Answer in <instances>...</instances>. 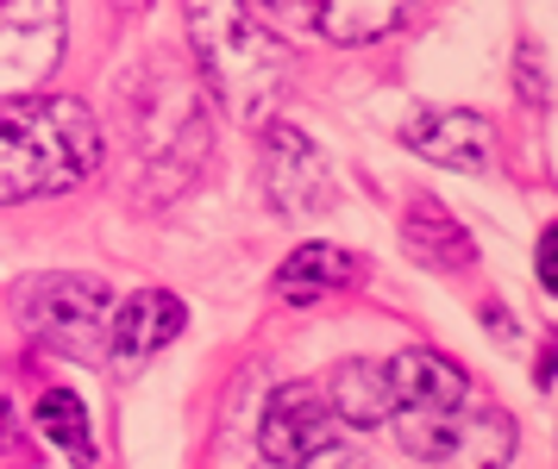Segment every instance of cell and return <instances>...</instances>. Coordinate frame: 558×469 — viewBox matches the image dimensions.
I'll use <instances>...</instances> for the list:
<instances>
[{
    "instance_id": "cell-1",
    "label": "cell",
    "mask_w": 558,
    "mask_h": 469,
    "mask_svg": "<svg viewBox=\"0 0 558 469\" xmlns=\"http://www.w3.org/2000/svg\"><path fill=\"white\" fill-rule=\"evenodd\" d=\"M182 20H189V45H195L207 95L245 125L277 120L289 95V45L277 32L245 0H182Z\"/></svg>"
},
{
    "instance_id": "cell-2",
    "label": "cell",
    "mask_w": 558,
    "mask_h": 469,
    "mask_svg": "<svg viewBox=\"0 0 558 469\" xmlns=\"http://www.w3.org/2000/svg\"><path fill=\"white\" fill-rule=\"evenodd\" d=\"M101 170V120L63 95L0 107V200H57Z\"/></svg>"
},
{
    "instance_id": "cell-3",
    "label": "cell",
    "mask_w": 558,
    "mask_h": 469,
    "mask_svg": "<svg viewBox=\"0 0 558 469\" xmlns=\"http://www.w3.org/2000/svg\"><path fill=\"white\" fill-rule=\"evenodd\" d=\"M207 95L177 57H145L126 82V145L145 195H177L207 157Z\"/></svg>"
},
{
    "instance_id": "cell-4",
    "label": "cell",
    "mask_w": 558,
    "mask_h": 469,
    "mask_svg": "<svg viewBox=\"0 0 558 469\" xmlns=\"http://www.w3.org/2000/svg\"><path fill=\"white\" fill-rule=\"evenodd\" d=\"M113 288L95 275H45L20 295V320L32 338H45L63 357H107V325H113Z\"/></svg>"
},
{
    "instance_id": "cell-5",
    "label": "cell",
    "mask_w": 558,
    "mask_h": 469,
    "mask_svg": "<svg viewBox=\"0 0 558 469\" xmlns=\"http://www.w3.org/2000/svg\"><path fill=\"white\" fill-rule=\"evenodd\" d=\"M396 445L439 469H502L514 457V425L496 407H452V414H396Z\"/></svg>"
},
{
    "instance_id": "cell-6",
    "label": "cell",
    "mask_w": 558,
    "mask_h": 469,
    "mask_svg": "<svg viewBox=\"0 0 558 469\" xmlns=\"http://www.w3.org/2000/svg\"><path fill=\"white\" fill-rule=\"evenodd\" d=\"M257 445H264V464L277 469H364L357 445L339 432V420H327V400L307 382H289L270 395Z\"/></svg>"
},
{
    "instance_id": "cell-7",
    "label": "cell",
    "mask_w": 558,
    "mask_h": 469,
    "mask_svg": "<svg viewBox=\"0 0 558 469\" xmlns=\"http://www.w3.org/2000/svg\"><path fill=\"white\" fill-rule=\"evenodd\" d=\"M63 0H0V100H26L63 63Z\"/></svg>"
},
{
    "instance_id": "cell-8",
    "label": "cell",
    "mask_w": 558,
    "mask_h": 469,
    "mask_svg": "<svg viewBox=\"0 0 558 469\" xmlns=\"http://www.w3.org/2000/svg\"><path fill=\"white\" fill-rule=\"evenodd\" d=\"M264 195H270V207H277L282 220H320L339 200L327 157L295 125H270L264 132Z\"/></svg>"
},
{
    "instance_id": "cell-9",
    "label": "cell",
    "mask_w": 558,
    "mask_h": 469,
    "mask_svg": "<svg viewBox=\"0 0 558 469\" xmlns=\"http://www.w3.org/2000/svg\"><path fill=\"white\" fill-rule=\"evenodd\" d=\"M270 32H295V38H327V45H371L383 32L408 20L414 0H257Z\"/></svg>"
},
{
    "instance_id": "cell-10",
    "label": "cell",
    "mask_w": 558,
    "mask_h": 469,
    "mask_svg": "<svg viewBox=\"0 0 558 469\" xmlns=\"http://www.w3.org/2000/svg\"><path fill=\"white\" fill-rule=\"evenodd\" d=\"M182 325H189V307L177 295H163V288H138L132 300L113 307V325H107V357L120 363V370H138V363H151L163 345H177Z\"/></svg>"
},
{
    "instance_id": "cell-11",
    "label": "cell",
    "mask_w": 558,
    "mask_h": 469,
    "mask_svg": "<svg viewBox=\"0 0 558 469\" xmlns=\"http://www.w3.org/2000/svg\"><path fill=\"white\" fill-rule=\"evenodd\" d=\"M402 145L414 150V157L446 163V170H489V157H496L489 120L471 113V107H421V113L402 125Z\"/></svg>"
},
{
    "instance_id": "cell-12",
    "label": "cell",
    "mask_w": 558,
    "mask_h": 469,
    "mask_svg": "<svg viewBox=\"0 0 558 469\" xmlns=\"http://www.w3.org/2000/svg\"><path fill=\"white\" fill-rule=\"evenodd\" d=\"M389 395H396V414H452L471 400V382L446 350L414 345L389 363Z\"/></svg>"
},
{
    "instance_id": "cell-13",
    "label": "cell",
    "mask_w": 558,
    "mask_h": 469,
    "mask_svg": "<svg viewBox=\"0 0 558 469\" xmlns=\"http://www.w3.org/2000/svg\"><path fill=\"white\" fill-rule=\"evenodd\" d=\"M402 245L414 250V263H427V270H471V263H477L471 232H464L433 195H414L402 207Z\"/></svg>"
},
{
    "instance_id": "cell-14",
    "label": "cell",
    "mask_w": 558,
    "mask_h": 469,
    "mask_svg": "<svg viewBox=\"0 0 558 469\" xmlns=\"http://www.w3.org/2000/svg\"><path fill=\"white\" fill-rule=\"evenodd\" d=\"M357 282V257L345 245H302L282 257L277 270V295L295 300V307H314V300H332L339 288Z\"/></svg>"
},
{
    "instance_id": "cell-15",
    "label": "cell",
    "mask_w": 558,
    "mask_h": 469,
    "mask_svg": "<svg viewBox=\"0 0 558 469\" xmlns=\"http://www.w3.org/2000/svg\"><path fill=\"white\" fill-rule=\"evenodd\" d=\"M332 414H339V425H352V432H377V425H389L396 420L389 370H383V363H364V357L339 363V375H332Z\"/></svg>"
},
{
    "instance_id": "cell-16",
    "label": "cell",
    "mask_w": 558,
    "mask_h": 469,
    "mask_svg": "<svg viewBox=\"0 0 558 469\" xmlns=\"http://www.w3.org/2000/svg\"><path fill=\"white\" fill-rule=\"evenodd\" d=\"M38 432L51 439L70 464H95V432H88V407H82L76 388H45L38 395Z\"/></svg>"
},
{
    "instance_id": "cell-17",
    "label": "cell",
    "mask_w": 558,
    "mask_h": 469,
    "mask_svg": "<svg viewBox=\"0 0 558 469\" xmlns=\"http://www.w3.org/2000/svg\"><path fill=\"white\" fill-rule=\"evenodd\" d=\"M533 270H539V288H546V295H558V225H546V232H539V257H533Z\"/></svg>"
},
{
    "instance_id": "cell-18",
    "label": "cell",
    "mask_w": 558,
    "mask_h": 469,
    "mask_svg": "<svg viewBox=\"0 0 558 469\" xmlns=\"http://www.w3.org/2000/svg\"><path fill=\"white\" fill-rule=\"evenodd\" d=\"M521 75H527V95L546 100V82H539V45H521Z\"/></svg>"
},
{
    "instance_id": "cell-19",
    "label": "cell",
    "mask_w": 558,
    "mask_h": 469,
    "mask_svg": "<svg viewBox=\"0 0 558 469\" xmlns=\"http://www.w3.org/2000/svg\"><path fill=\"white\" fill-rule=\"evenodd\" d=\"M257 469H277V464H257Z\"/></svg>"
},
{
    "instance_id": "cell-20",
    "label": "cell",
    "mask_w": 558,
    "mask_h": 469,
    "mask_svg": "<svg viewBox=\"0 0 558 469\" xmlns=\"http://www.w3.org/2000/svg\"><path fill=\"white\" fill-rule=\"evenodd\" d=\"M132 7H138V0H132Z\"/></svg>"
}]
</instances>
